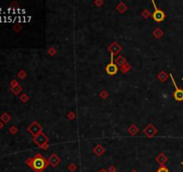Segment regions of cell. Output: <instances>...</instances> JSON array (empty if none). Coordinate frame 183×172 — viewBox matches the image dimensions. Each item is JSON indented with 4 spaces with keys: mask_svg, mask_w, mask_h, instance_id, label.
<instances>
[{
    "mask_svg": "<svg viewBox=\"0 0 183 172\" xmlns=\"http://www.w3.org/2000/svg\"><path fill=\"white\" fill-rule=\"evenodd\" d=\"M48 163L49 162L46 161L41 154H37L35 157L28 159L26 161V164H28L36 172H42L48 166Z\"/></svg>",
    "mask_w": 183,
    "mask_h": 172,
    "instance_id": "cell-1",
    "label": "cell"
},
{
    "mask_svg": "<svg viewBox=\"0 0 183 172\" xmlns=\"http://www.w3.org/2000/svg\"><path fill=\"white\" fill-rule=\"evenodd\" d=\"M33 142L41 148H47V143H48V138L47 137V135L44 133H40L39 135H37L36 136H34L33 138Z\"/></svg>",
    "mask_w": 183,
    "mask_h": 172,
    "instance_id": "cell-2",
    "label": "cell"
},
{
    "mask_svg": "<svg viewBox=\"0 0 183 172\" xmlns=\"http://www.w3.org/2000/svg\"><path fill=\"white\" fill-rule=\"evenodd\" d=\"M105 72L109 75H115L118 72V67L115 64L113 63V53H111V61L105 67Z\"/></svg>",
    "mask_w": 183,
    "mask_h": 172,
    "instance_id": "cell-3",
    "label": "cell"
},
{
    "mask_svg": "<svg viewBox=\"0 0 183 172\" xmlns=\"http://www.w3.org/2000/svg\"><path fill=\"white\" fill-rule=\"evenodd\" d=\"M170 76H171V79L172 81V84L175 87V92H173V97L176 100H178V101H182L183 100V90H181V89H180L177 85H176L175 84V81L172 77V74H170Z\"/></svg>",
    "mask_w": 183,
    "mask_h": 172,
    "instance_id": "cell-4",
    "label": "cell"
},
{
    "mask_svg": "<svg viewBox=\"0 0 183 172\" xmlns=\"http://www.w3.org/2000/svg\"><path fill=\"white\" fill-rule=\"evenodd\" d=\"M153 5H155V12L153 13V18H154V20L157 23H161L163 19L165 18V13H163L162 10L158 9L155 6V2L153 1Z\"/></svg>",
    "mask_w": 183,
    "mask_h": 172,
    "instance_id": "cell-5",
    "label": "cell"
},
{
    "mask_svg": "<svg viewBox=\"0 0 183 172\" xmlns=\"http://www.w3.org/2000/svg\"><path fill=\"white\" fill-rule=\"evenodd\" d=\"M27 130H28L32 135L36 136L37 135H39V133H41L42 128H41V126H40L39 124H38L37 121H34V122L28 127Z\"/></svg>",
    "mask_w": 183,
    "mask_h": 172,
    "instance_id": "cell-6",
    "label": "cell"
},
{
    "mask_svg": "<svg viewBox=\"0 0 183 172\" xmlns=\"http://www.w3.org/2000/svg\"><path fill=\"white\" fill-rule=\"evenodd\" d=\"M146 135L148 136V137H153L155 133H157V130L155 128V127L152 126V125H149V126H147L146 128L144 129V131H143Z\"/></svg>",
    "mask_w": 183,
    "mask_h": 172,
    "instance_id": "cell-7",
    "label": "cell"
},
{
    "mask_svg": "<svg viewBox=\"0 0 183 172\" xmlns=\"http://www.w3.org/2000/svg\"><path fill=\"white\" fill-rule=\"evenodd\" d=\"M48 162L52 165L53 167H55V166H56L59 162H60V158L56 155V154H52L51 155V157L49 158V160H48Z\"/></svg>",
    "mask_w": 183,
    "mask_h": 172,
    "instance_id": "cell-8",
    "label": "cell"
},
{
    "mask_svg": "<svg viewBox=\"0 0 183 172\" xmlns=\"http://www.w3.org/2000/svg\"><path fill=\"white\" fill-rule=\"evenodd\" d=\"M109 48H113V51H111V53H113V55H115V54H117V53H118V52L120 51V50H121V49H122V48H121V47H120V46L118 45V44H117V42H113V44H112V45H111V47H109Z\"/></svg>",
    "mask_w": 183,
    "mask_h": 172,
    "instance_id": "cell-9",
    "label": "cell"
},
{
    "mask_svg": "<svg viewBox=\"0 0 183 172\" xmlns=\"http://www.w3.org/2000/svg\"><path fill=\"white\" fill-rule=\"evenodd\" d=\"M0 119H1L4 123H8L9 121H10V119H11V117H10V115L7 113V112H5V113H3L2 114V116L0 117Z\"/></svg>",
    "mask_w": 183,
    "mask_h": 172,
    "instance_id": "cell-10",
    "label": "cell"
},
{
    "mask_svg": "<svg viewBox=\"0 0 183 172\" xmlns=\"http://www.w3.org/2000/svg\"><path fill=\"white\" fill-rule=\"evenodd\" d=\"M22 88L20 85H19V84L16 85V86H14V87H11V92L14 93V94H15V95L20 93L22 92Z\"/></svg>",
    "mask_w": 183,
    "mask_h": 172,
    "instance_id": "cell-11",
    "label": "cell"
},
{
    "mask_svg": "<svg viewBox=\"0 0 183 172\" xmlns=\"http://www.w3.org/2000/svg\"><path fill=\"white\" fill-rule=\"evenodd\" d=\"M95 152H96L97 154H98V155H101L104 152V149L102 148V146L101 145H97V147L95 148Z\"/></svg>",
    "mask_w": 183,
    "mask_h": 172,
    "instance_id": "cell-12",
    "label": "cell"
},
{
    "mask_svg": "<svg viewBox=\"0 0 183 172\" xmlns=\"http://www.w3.org/2000/svg\"><path fill=\"white\" fill-rule=\"evenodd\" d=\"M116 63L118 64L119 66H123V64L125 63V59L123 58V56H119L118 58L116 59Z\"/></svg>",
    "mask_w": 183,
    "mask_h": 172,
    "instance_id": "cell-13",
    "label": "cell"
},
{
    "mask_svg": "<svg viewBox=\"0 0 183 172\" xmlns=\"http://www.w3.org/2000/svg\"><path fill=\"white\" fill-rule=\"evenodd\" d=\"M18 77L19 78H21V79H23L25 76H26V73H25V71H23V70H21L20 72L18 73Z\"/></svg>",
    "mask_w": 183,
    "mask_h": 172,
    "instance_id": "cell-14",
    "label": "cell"
},
{
    "mask_svg": "<svg viewBox=\"0 0 183 172\" xmlns=\"http://www.w3.org/2000/svg\"><path fill=\"white\" fill-rule=\"evenodd\" d=\"M20 100H21L22 101V102H26V101H27V100H29V97L27 96V95H26V94H22V96L20 97Z\"/></svg>",
    "mask_w": 183,
    "mask_h": 172,
    "instance_id": "cell-15",
    "label": "cell"
},
{
    "mask_svg": "<svg viewBox=\"0 0 183 172\" xmlns=\"http://www.w3.org/2000/svg\"><path fill=\"white\" fill-rule=\"evenodd\" d=\"M17 131H18V129L16 128L15 126H12L11 128L9 129V132L12 133V135H14V133H17Z\"/></svg>",
    "mask_w": 183,
    "mask_h": 172,
    "instance_id": "cell-16",
    "label": "cell"
},
{
    "mask_svg": "<svg viewBox=\"0 0 183 172\" xmlns=\"http://www.w3.org/2000/svg\"><path fill=\"white\" fill-rule=\"evenodd\" d=\"M157 172H169V170H168V169H167V168L162 166L161 168H159V169H158V170H157Z\"/></svg>",
    "mask_w": 183,
    "mask_h": 172,
    "instance_id": "cell-17",
    "label": "cell"
},
{
    "mask_svg": "<svg viewBox=\"0 0 183 172\" xmlns=\"http://www.w3.org/2000/svg\"><path fill=\"white\" fill-rule=\"evenodd\" d=\"M16 85H18V82H17L16 80H13V81L11 82V86H12V87H14V86H16Z\"/></svg>",
    "mask_w": 183,
    "mask_h": 172,
    "instance_id": "cell-18",
    "label": "cell"
},
{
    "mask_svg": "<svg viewBox=\"0 0 183 172\" xmlns=\"http://www.w3.org/2000/svg\"><path fill=\"white\" fill-rule=\"evenodd\" d=\"M14 29L15 31H19L21 30V26H20V25H15V26L14 27Z\"/></svg>",
    "mask_w": 183,
    "mask_h": 172,
    "instance_id": "cell-19",
    "label": "cell"
},
{
    "mask_svg": "<svg viewBox=\"0 0 183 172\" xmlns=\"http://www.w3.org/2000/svg\"><path fill=\"white\" fill-rule=\"evenodd\" d=\"M3 126H4V123L2 122L1 120H0V129H2V128H3Z\"/></svg>",
    "mask_w": 183,
    "mask_h": 172,
    "instance_id": "cell-20",
    "label": "cell"
},
{
    "mask_svg": "<svg viewBox=\"0 0 183 172\" xmlns=\"http://www.w3.org/2000/svg\"><path fill=\"white\" fill-rule=\"evenodd\" d=\"M181 164H182V165H183V162H181Z\"/></svg>",
    "mask_w": 183,
    "mask_h": 172,
    "instance_id": "cell-21",
    "label": "cell"
},
{
    "mask_svg": "<svg viewBox=\"0 0 183 172\" xmlns=\"http://www.w3.org/2000/svg\"><path fill=\"white\" fill-rule=\"evenodd\" d=\"M182 80H183V78H182Z\"/></svg>",
    "mask_w": 183,
    "mask_h": 172,
    "instance_id": "cell-22",
    "label": "cell"
}]
</instances>
